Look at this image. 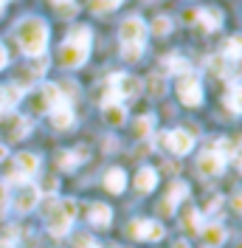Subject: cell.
Masks as SVG:
<instances>
[{
    "instance_id": "17",
    "label": "cell",
    "mask_w": 242,
    "mask_h": 248,
    "mask_svg": "<svg viewBox=\"0 0 242 248\" xmlns=\"http://www.w3.org/2000/svg\"><path fill=\"white\" fill-rule=\"evenodd\" d=\"M183 198H189V186L181 184V181H175V184L169 186V192H166V198L161 201V206H158V212L161 215H175V206L183 201Z\"/></svg>"
},
{
    "instance_id": "36",
    "label": "cell",
    "mask_w": 242,
    "mask_h": 248,
    "mask_svg": "<svg viewBox=\"0 0 242 248\" xmlns=\"http://www.w3.org/2000/svg\"><path fill=\"white\" fill-rule=\"evenodd\" d=\"M231 206H234V212H240L242 215V192H237V195L231 198Z\"/></svg>"
},
{
    "instance_id": "46",
    "label": "cell",
    "mask_w": 242,
    "mask_h": 248,
    "mask_svg": "<svg viewBox=\"0 0 242 248\" xmlns=\"http://www.w3.org/2000/svg\"><path fill=\"white\" fill-rule=\"evenodd\" d=\"M240 248H242V246H240Z\"/></svg>"
},
{
    "instance_id": "14",
    "label": "cell",
    "mask_w": 242,
    "mask_h": 248,
    "mask_svg": "<svg viewBox=\"0 0 242 248\" xmlns=\"http://www.w3.org/2000/svg\"><path fill=\"white\" fill-rule=\"evenodd\" d=\"M62 102H68V99L62 96V88L54 85V82H45V85L40 88V96H37L34 110H54L57 105H62Z\"/></svg>"
},
{
    "instance_id": "32",
    "label": "cell",
    "mask_w": 242,
    "mask_h": 248,
    "mask_svg": "<svg viewBox=\"0 0 242 248\" xmlns=\"http://www.w3.org/2000/svg\"><path fill=\"white\" fill-rule=\"evenodd\" d=\"M152 31H155L158 37H166L169 31H172V20H169V17H155V23H152Z\"/></svg>"
},
{
    "instance_id": "4",
    "label": "cell",
    "mask_w": 242,
    "mask_h": 248,
    "mask_svg": "<svg viewBox=\"0 0 242 248\" xmlns=\"http://www.w3.org/2000/svg\"><path fill=\"white\" fill-rule=\"evenodd\" d=\"M37 170H40V158L34 153H17L15 161H12V167H9V172H6V184H29L31 178L37 175Z\"/></svg>"
},
{
    "instance_id": "42",
    "label": "cell",
    "mask_w": 242,
    "mask_h": 248,
    "mask_svg": "<svg viewBox=\"0 0 242 248\" xmlns=\"http://www.w3.org/2000/svg\"><path fill=\"white\" fill-rule=\"evenodd\" d=\"M0 15H3V0H0Z\"/></svg>"
},
{
    "instance_id": "24",
    "label": "cell",
    "mask_w": 242,
    "mask_h": 248,
    "mask_svg": "<svg viewBox=\"0 0 242 248\" xmlns=\"http://www.w3.org/2000/svg\"><path fill=\"white\" fill-rule=\"evenodd\" d=\"M164 68H166V74H181V77L192 74V65H189V60H183V57H178V54L166 57V60H164Z\"/></svg>"
},
{
    "instance_id": "40",
    "label": "cell",
    "mask_w": 242,
    "mask_h": 248,
    "mask_svg": "<svg viewBox=\"0 0 242 248\" xmlns=\"http://www.w3.org/2000/svg\"><path fill=\"white\" fill-rule=\"evenodd\" d=\"M172 248H192V246H189V240H175V246Z\"/></svg>"
},
{
    "instance_id": "12",
    "label": "cell",
    "mask_w": 242,
    "mask_h": 248,
    "mask_svg": "<svg viewBox=\"0 0 242 248\" xmlns=\"http://www.w3.org/2000/svg\"><path fill=\"white\" fill-rule=\"evenodd\" d=\"M223 170H226V158L217 153L214 147H209V150L200 153V158H197V172H200V175L214 178V175H220Z\"/></svg>"
},
{
    "instance_id": "43",
    "label": "cell",
    "mask_w": 242,
    "mask_h": 248,
    "mask_svg": "<svg viewBox=\"0 0 242 248\" xmlns=\"http://www.w3.org/2000/svg\"><path fill=\"white\" fill-rule=\"evenodd\" d=\"M237 77H242V68H240V74H237Z\"/></svg>"
},
{
    "instance_id": "15",
    "label": "cell",
    "mask_w": 242,
    "mask_h": 248,
    "mask_svg": "<svg viewBox=\"0 0 242 248\" xmlns=\"http://www.w3.org/2000/svg\"><path fill=\"white\" fill-rule=\"evenodd\" d=\"M40 198H43L40 186L23 184V189L17 192V198H15V209L20 212V215H26V212H31V209H37V206H40Z\"/></svg>"
},
{
    "instance_id": "44",
    "label": "cell",
    "mask_w": 242,
    "mask_h": 248,
    "mask_svg": "<svg viewBox=\"0 0 242 248\" xmlns=\"http://www.w3.org/2000/svg\"><path fill=\"white\" fill-rule=\"evenodd\" d=\"M240 170H242V164H240Z\"/></svg>"
},
{
    "instance_id": "26",
    "label": "cell",
    "mask_w": 242,
    "mask_h": 248,
    "mask_svg": "<svg viewBox=\"0 0 242 248\" xmlns=\"http://www.w3.org/2000/svg\"><path fill=\"white\" fill-rule=\"evenodd\" d=\"M144 88H147V93H150L152 99L164 96V93H166V74H152V77L144 82Z\"/></svg>"
},
{
    "instance_id": "34",
    "label": "cell",
    "mask_w": 242,
    "mask_h": 248,
    "mask_svg": "<svg viewBox=\"0 0 242 248\" xmlns=\"http://www.w3.org/2000/svg\"><path fill=\"white\" fill-rule=\"evenodd\" d=\"M116 6H121V0H93V12H113Z\"/></svg>"
},
{
    "instance_id": "7",
    "label": "cell",
    "mask_w": 242,
    "mask_h": 248,
    "mask_svg": "<svg viewBox=\"0 0 242 248\" xmlns=\"http://www.w3.org/2000/svg\"><path fill=\"white\" fill-rule=\"evenodd\" d=\"M186 23H192L195 29H200L203 34H212L223 26V15L217 12V9H192V12H186L183 15Z\"/></svg>"
},
{
    "instance_id": "38",
    "label": "cell",
    "mask_w": 242,
    "mask_h": 248,
    "mask_svg": "<svg viewBox=\"0 0 242 248\" xmlns=\"http://www.w3.org/2000/svg\"><path fill=\"white\" fill-rule=\"evenodd\" d=\"M6 62H9V54H6V48H3V43H0V71L6 68Z\"/></svg>"
},
{
    "instance_id": "3",
    "label": "cell",
    "mask_w": 242,
    "mask_h": 248,
    "mask_svg": "<svg viewBox=\"0 0 242 248\" xmlns=\"http://www.w3.org/2000/svg\"><path fill=\"white\" fill-rule=\"evenodd\" d=\"M76 220V201H54L48 209V232L54 237H65Z\"/></svg>"
},
{
    "instance_id": "20",
    "label": "cell",
    "mask_w": 242,
    "mask_h": 248,
    "mask_svg": "<svg viewBox=\"0 0 242 248\" xmlns=\"http://www.w3.org/2000/svg\"><path fill=\"white\" fill-rule=\"evenodd\" d=\"M105 189L107 192H113V195H121V192L127 189V172L119 170V167L107 170L105 172Z\"/></svg>"
},
{
    "instance_id": "45",
    "label": "cell",
    "mask_w": 242,
    "mask_h": 248,
    "mask_svg": "<svg viewBox=\"0 0 242 248\" xmlns=\"http://www.w3.org/2000/svg\"><path fill=\"white\" fill-rule=\"evenodd\" d=\"M3 3H6V0H3Z\"/></svg>"
},
{
    "instance_id": "13",
    "label": "cell",
    "mask_w": 242,
    "mask_h": 248,
    "mask_svg": "<svg viewBox=\"0 0 242 248\" xmlns=\"http://www.w3.org/2000/svg\"><path fill=\"white\" fill-rule=\"evenodd\" d=\"M102 116H105V122L110 127H121V124L127 122V108L121 105V99H116L113 93H107L105 99H102Z\"/></svg>"
},
{
    "instance_id": "29",
    "label": "cell",
    "mask_w": 242,
    "mask_h": 248,
    "mask_svg": "<svg viewBox=\"0 0 242 248\" xmlns=\"http://www.w3.org/2000/svg\"><path fill=\"white\" fill-rule=\"evenodd\" d=\"M152 127H155V119L152 116H141L136 122V136L138 139H147V136H152Z\"/></svg>"
},
{
    "instance_id": "25",
    "label": "cell",
    "mask_w": 242,
    "mask_h": 248,
    "mask_svg": "<svg viewBox=\"0 0 242 248\" xmlns=\"http://www.w3.org/2000/svg\"><path fill=\"white\" fill-rule=\"evenodd\" d=\"M223 57H226L228 62L234 60H242V34H234V37H228L226 46H223Z\"/></svg>"
},
{
    "instance_id": "28",
    "label": "cell",
    "mask_w": 242,
    "mask_h": 248,
    "mask_svg": "<svg viewBox=\"0 0 242 248\" xmlns=\"http://www.w3.org/2000/svg\"><path fill=\"white\" fill-rule=\"evenodd\" d=\"M51 3H54V9H57V15H60V17H65V20H68V17H74L76 12H79V6H76V0H51Z\"/></svg>"
},
{
    "instance_id": "39",
    "label": "cell",
    "mask_w": 242,
    "mask_h": 248,
    "mask_svg": "<svg viewBox=\"0 0 242 248\" xmlns=\"http://www.w3.org/2000/svg\"><path fill=\"white\" fill-rule=\"evenodd\" d=\"M57 186H60V184H57V178H48V181H45V189H48V192H57Z\"/></svg>"
},
{
    "instance_id": "10",
    "label": "cell",
    "mask_w": 242,
    "mask_h": 248,
    "mask_svg": "<svg viewBox=\"0 0 242 248\" xmlns=\"http://www.w3.org/2000/svg\"><path fill=\"white\" fill-rule=\"evenodd\" d=\"M110 93L116 99H136L141 93V82L130 74H113L110 77Z\"/></svg>"
},
{
    "instance_id": "18",
    "label": "cell",
    "mask_w": 242,
    "mask_h": 248,
    "mask_svg": "<svg viewBox=\"0 0 242 248\" xmlns=\"http://www.w3.org/2000/svg\"><path fill=\"white\" fill-rule=\"evenodd\" d=\"M48 116H51V127H54V130H71L76 124L71 102H62V105H57L54 110H48Z\"/></svg>"
},
{
    "instance_id": "21",
    "label": "cell",
    "mask_w": 242,
    "mask_h": 248,
    "mask_svg": "<svg viewBox=\"0 0 242 248\" xmlns=\"http://www.w3.org/2000/svg\"><path fill=\"white\" fill-rule=\"evenodd\" d=\"M155 186H158V172L152 170V167H141L136 172V189L141 195H150Z\"/></svg>"
},
{
    "instance_id": "5",
    "label": "cell",
    "mask_w": 242,
    "mask_h": 248,
    "mask_svg": "<svg viewBox=\"0 0 242 248\" xmlns=\"http://www.w3.org/2000/svg\"><path fill=\"white\" fill-rule=\"evenodd\" d=\"M0 133H3V139L9 141V144L23 141L31 133V122L26 119V116H20V113H15V110H9V113L0 116Z\"/></svg>"
},
{
    "instance_id": "23",
    "label": "cell",
    "mask_w": 242,
    "mask_h": 248,
    "mask_svg": "<svg viewBox=\"0 0 242 248\" xmlns=\"http://www.w3.org/2000/svg\"><path fill=\"white\" fill-rule=\"evenodd\" d=\"M181 226L186 229V232H192V234H197L200 232V226H203V217H200V212L197 209H183V215H181Z\"/></svg>"
},
{
    "instance_id": "35",
    "label": "cell",
    "mask_w": 242,
    "mask_h": 248,
    "mask_svg": "<svg viewBox=\"0 0 242 248\" xmlns=\"http://www.w3.org/2000/svg\"><path fill=\"white\" fill-rule=\"evenodd\" d=\"M76 248H99V246L93 243L88 234H79V237H76Z\"/></svg>"
},
{
    "instance_id": "8",
    "label": "cell",
    "mask_w": 242,
    "mask_h": 248,
    "mask_svg": "<svg viewBox=\"0 0 242 248\" xmlns=\"http://www.w3.org/2000/svg\"><path fill=\"white\" fill-rule=\"evenodd\" d=\"M178 96H181V102L186 108H200L203 105V85H200V79L195 74L181 77V82H178Z\"/></svg>"
},
{
    "instance_id": "30",
    "label": "cell",
    "mask_w": 242,
    "mask_h": 248,
    "mask_svg": "<svg viewBox=\"0 0 242 248\" xmlns=\"http://www.w3.org/2000/svg\"><path fill=\"white\" fill-rule=\"evenodd\" d=\"M226 105L234 110V113H242V85L231 88V93L226 96Z\"/></svg>"
},
{
    "instance_id": "27",
    "label": "cell",
    "mask_w": 242,
    "mask_h": 248,
    "mask_svg": "<svg viewBox=\"0 0 242 248\" xmlns=\"http://www.w3.org/2000/svg\"><path fill=\"white\" fill-rule=\"evenodd\" d=\"M82 161H85V150H79V153H76V150H65V153L60 155V167H62L65 172L76 170Z\"/></svg>"
},
{
    "instance_id": "41",
    "label": "cell",
    "mask_w": 242,
    "mask_h": 248,
    "mask_svg": "<svg viewBox=\"0 0 242 248\" xmlns=\"http://www.w3.org/2000/svg\"><path fill=\"white\" fill-rule=\"evenodd\" d=\"M6 153H9V150H6V144H0V161L6 158Z\"/></svg>"
},
{
    "instance_id": "6",
    "label": "cell",
    "mask_w": 242,
    "mask_h": 248,
    "mask_svg": "<svg viewBox=\"0 0 242 248\" xmlns=\"http://www.w3.org/2000/svg\"><path fill=\"white\" fill-rule=\"evenodd\" d=\"M147 34H150V26H147L138 15L127 17V20L121 23V31H119L121 46H144V43H147Z\"/></svg>"
},
{
    "instance_id": "22",
    "label": "cell",
    "mask_w": 242,
    "mask_h": 248,
    "mask_svg": "<svg viewBox=\"0 0 242 248\" xmlns=\"http://www.w3.org/2000/svg\"><path fill=\"white\" fill-rule=\"evenodd\" d=\"M91 223L99 226V229H107L113 223V209L107 203H93L91 206Z\"/></svg>"
},
{
    "instance_id": "9",
    "label": "cell",
    "mask_w": 242,
    "mask_h": 248,
    "mask_svg": "<svg viewBox=\"0 0 242 248\" xmlns=\"http://www.w3.org/2000/svg\"><path fill=\"white\" fill-rule=\"evenodd\" d=\"M127 232L133 240H147V243H158V240H164V226L161 223H155V220H133L130 226H127Z\"/></svg>"
},
{
    "instance_id": "19",
    "label": "cell",
    "mask_w": 242,
    "mask_h": 248,
    "mask_svg": "<svg viewBox=\"0 0 242 248\" xmlns=\"http://www.w3.org/2000/svg\"><path fill=\"white\" fill-rule=\"evenodd\" d=\"M20 99H23V91L17 85H0V116L15 110L20 105Z\"/></svg>"
},
{
    "instance_id": "33",
    "label": "cell",
    "mask_w": 242,
    "mask_h": 248,
    "mask_svg": "<svg viewBox=\"0 0 242 248\" xmlns=\"http://www.w3.org/2000/svg\"><path fill=\"white\" fill-rule=\"evenodd\" d=\"M141 51H144V46H121V54H124L127 62H138L141 60Z\"/></svg>"
},
{
    "instance_id": "37",
    "label": "cell",
    "mask_w": 242,
    "mask_h": 248,
    "mask_svg": "<svg viewBox=\"0 0 242 248\" xmlns=\"http://www.w3.org/2000/svg\"><path fill=\"white\" fill-rule=\"evenodd\" d=\"M6 201H9V189H6V184H0V209L6 206Z\"/></svg>"
},
{
    "instance_id": "11",
    "label": "cell",
    "mask_w": 242,
    "mask_h": 248,
    "mask_svg": "<svg viewBox=\"0 0 242 248\" xmlns=\"http://www.w3.org/2000/svg\"><path fill=\"white\" fill-rule=\"evenodd\" d=\"M161 144L172 150L175 155H189L195 150V139H192V133H186V130H172V133H161Z\"/></svg>"
},
{
    "instance_id": "2",
    "label": "cell",
    "mask_w": 242,
    "mask_h": 248,
    "mask_svg": "<svg viewBox=\"0 0 242 248\" xmlns=\"http://www.w3.org/2000/svg\"><path fill=\"white\" fill-rule=\"evenodd\" d=\"M91 43H93L91 26H76V29H71L68 40H65L62 48H60L62 68H68V71L82 68V65L88 62V54H91Z\"/></svg>"
},
{
    "instance_id": "31",
    "label": "cell",
    "mask_w": 242,
    "mask_h": 248,
    "mask_svg": "<svg viewBox=\"0 0 242 248\" xmlns=\"http://www.w3.org/2000/svg\"><path fill=\"white\" fill-rule=\"evenodd\" d=\"M206 65H209V71H214V77H226L228 74V60L226 57H212Z\"/></svg>"
},
{
    "instance_id": "1",
    "label": "cell",
    "mask_w": 242,
    "mask_h": 248,
    "mask_svg": "<svg viewBox=\"0 0 242 248\" xmlns=\"http://www.w3.org/2000/svg\"><path fill=\"white\" fill-rule=\"evenodd\" d=\"M17 43L23 48V54L31 60H40L48 48V23L43 17H26L17 26Z\"/></svg>"
},
{
    "instance_id": "16",
    "label": "cell",
    "mask_w": 242,
    "mask_h": 248,
    "mask_svg": "<svg viewBox=\"0 0 242 248\" xmlns=\"http://www.w3.org/2000/svg\"><path fill=\"white\" fill-rule=\"evenodd\" d=\"M197 234H200V243H203V248H220L228 240L226 226H220V223H203Z\"/></svg>"
}]
</instances>
